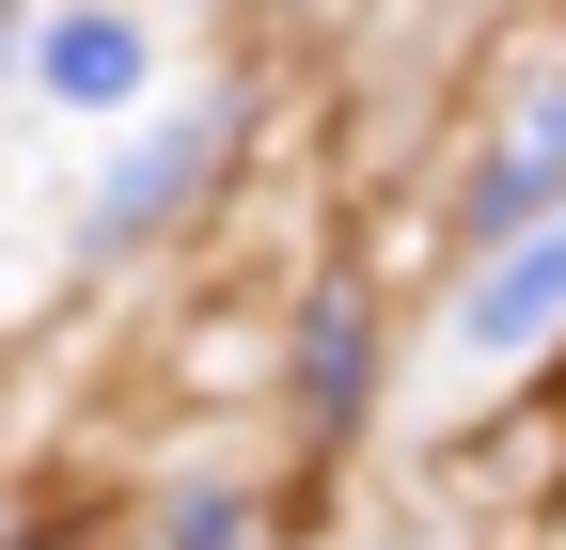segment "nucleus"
<instances>
[{
	"label": "nucleus",
	"mask_w": 566,
	"mask_h": 550,
	"mask_svg": "<svg viewBox=\"0 0 566 550\" xmlns=\"http://www.w3.org/2000/svg\"><path fill=\"white\" fill-rule=\"evenodd\" d=\"M535 330H566V221H535L504 267H488V284L457 299V347L472 362H504V347H535Z\"/></svg>",
	"instance_id": "1"
},
{
	"label": "nucleus",
	"mask_w": 566,
	"mask_h": 550,
	"mask_svg": "<svg viewBox=\"0 0 566 550\" xmlns=\"http://www.w3.org/2000/svg\"><path fill=\"white\" fill-rule=\"evenodd\" d=\"M221 126H237V110H189V126H158V142L111 173V204H95V252H111V236H142V221H174V204L221 173Z\"/></svg>",
	"instance_id": "2"
},
{
	"label": "nucleus",
	"mask_w": 566,
	"mask_h": 550,
	"mask_svg": "<svg viewBox=\"0 0 566 550\" xmlns=\"http://www.w3.org/2000/svg\"><path fill=\"white\" fill-rule=\"evenodd\" d=\"M300 409H315V425H363V299H315V330H300Z\"/></svg>",
	"instance_id": "3"
},
{
	"label": "nucleus",
	"mask_w": 566,
	"mask_h": 550,
	"mask_svg": "<svg viewBox=\"0 0 566 550\" xmlns=\"http://www.w3.org/2000/svg\"><path fill=\"white\" fill-rule=\"evenodd\" d=\"M126 80H142V32H126V17H63V32H48V95H80V110H111Z\"/></svg>",
	"instance_id": "4"
},
{
	"label": "nucleus",
	"mask_w": 566,
	"mask_h": 550,
	"mask_svg": "<svg viewBox=\"0 0 566 550\" xmlns=\"http://www.w3.org/2000/svg\"><path fill=\"white\" fill-rule=\"evenodd\" d=\"M551 173H566V110H535L520 142H504V173L472 189V221H520V204H551Z\"/></svg>",
	"instance_id": "5"
},
{
	"label": "nucleus",
	"mask_w": 566,
	"mask_h": 550,
	"mask_svg": "<svg viewBox=\"0 0 566 550\" xmlns=\"http://www.w3.org/2000/svg\"><path fill=\"white\" fill-rule=\"evenodd\" d=\"M174 550H252V519L237 504H174Z\"/></svg>",
	"instance_id": "6"
}]
</instances>
